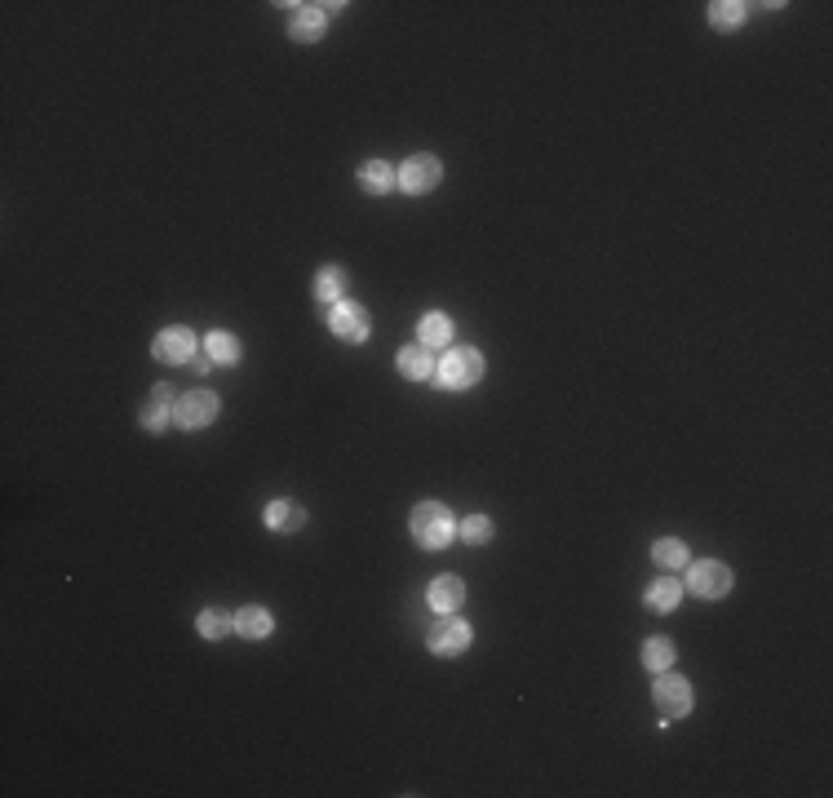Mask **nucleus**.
I'll list each match as a JSON object with an SVG mask.
<instances>
[{"label":"nucleus","mask_w":833,"mask_h":798,"mask_svg":"<svg viewBox=\"0 0 833 798\" xmlns=\"http://www.w3.org/2000/svg\"><path fill=\"white\" fill-rule=\"evenodd\" d=\"M479 377H483V355L475 346H448L444 360L435 364V382L444 391H470V386H479Z\"/></svg>","instance_id":"f257e3e1"},{"label":"nucleus","mask_w":833,"mask_h":798,"mask_svg":"<svg viewBox=\"0 0 833 798\" xmlns=\"http://www.w3.org/2000/svg\"><path fill=\"white\" fill-rule=\"evenodd\" d=\"M408 532H413V541L421 550H444L452 541V532H457V524H452L448 506H439V501H421V506L413 510V519H408Z\"/></svg>","instance_id":"f03ea898"},{"label":"nucleus","mask_w":833,"mask_h":798,"mask_svg":"<svg viewBox=\"0 0 833 798\" xmlns=\"http://www.w3.org/2000/svg\"><path fill=\"white\" fill-rule=\"evenodd\" d=\"M732 581H736V572L723 564V559H687V581H683V590H692L696 599H727L732 595Z\"/></svg>","instance_id":"7ed1b4c3"},{"label":"nucleus","mask_w":833,"mask_h":798,"mask_svg":"<svg viewBox=\"0 0 833 798\" xmlns=\"http://www.w3.org/2000/svg\"><path fill=\"white\" fill-rule=\"evenodd\" d=\"M652 701H656V710H661V728L674 719H687V714H692V683H687L683 674L661 670L652 683Z\"/></svg>","instance_id":"20e7f679"},{"label":"nucleus","mask_w":833,"mask_h":798,"mask_svg":"<svg viewBox=\"0 0 833 798\" xmlns=\"http://www.w3.org/2000/svg\"><path fill=\"white\" fill-rule=\"evenodd\" d=\"M426 648L435 652V657H461V652L470 648V626L457 617V612H439L435 621L426 626Z\"/></svg>","instance_id":"39448f33"},{"label":"nucleus","mask_w":833,"mask_h":798,"mask_svg":"<svg viewBox=\"0 0 833 798\" xmlns=\"http://www.w3.org/2000/svg\"><path fill=\"white\" fill-rule=\"evenodd\" d=\"M395 173H399V191H408V196H430V191L444 182V165H439V156H430V151L408 156Z\"/></svg>","instance_id":"423d86ee"},{"label":"nucleus","mask_w":833,"mask_h":798,"mask_svg":"<svg viewBox=\"0 0 833 798\" xmlns=\"http://www.w3.org/2000/svg\"><path fill=\"white\" fill-rule=\"evenodd\" d=\"M328 329H333V337H342V342L364 346V342H368V333H373V320H368L364 306L346 298V302L328 306Z\"/></svg>","instance_id":"0eeeda50"},{"label":"nucleus","mask_w":833,"mask_h":798,"mask_svg":"<svg viewBox=\"0 0 833 798\" xmlns=\"http://www.w3.org/2000/svg\"><path fill=\"white\" fill-rule=\"evenodd\" d=\"M151 355H156L160 364H191L200 360V342H195L191 329H182V324H173V329H160L156 342H151Z\"/></svg>","instance_id":"6e6552de"},{"label":"nucleus","mask_w":833,"mask_h":798,"mask_svg":"<svg viewBox=\"0 0 833 798\" xmlns=\"http://www.w3.org/2000/svg\"><path fill=\"white\" fill-rule=\"evenodd\" d=\"M218 413H222L218 395H213V391H191V395H182L178 404H173V426H178V431H200V426H209Z\"/></svg>","instance_id":"1a4fd4ad"},{"label":"nucleus","mask_w":833,"mask_h":798,"mask_svg":"<svg viewBox=\"0 0 833 798\" xmlns=\"http://www.w3.org/2000/svg\"><path fill=\"white\" fill-rule=\"evenodd\" d=\"M289 9V40H297V45H315V40L324 36V27H328V14L320 5H284Z\"/></svg>","instance_id":"9d476101"},{"label":"nucleus","mask_w":833,"mask_h":798,"mask_svg":"<svg viewBox=\"0 0 833 798\" xmlns=\"http://www.w3.org/2000/svg\"><path fill=\"white\" fill-rule=\"evenodd\" d=\"M173 404H178V399H173L169 386H164V382H160V386H151V399H147V408L138 413V426H142L147 435H160L164 426L173 422Z\"/></svg>","instance_id":"9b49d317"},{"label":"nucleus","mask_w":833,"mask_h":798,"mask_svg":"<svg viewBox=\"0 0 833 798\" xmlns=\"http://www.w3.org/2000/svg\"><path fill=\"white\" fill-rule=\"evenodd\" d=\"M435 355H430V346H421V342H413V346H404V351L395 355V368H399V377H408V382H430L435 377Z\"/></svg>","instance_id":"f8f14e48"},{"label":"nucleus","mask_w":833,"mask_h":798,"mask_svg":"<svg viewBox=\"0 0 833 798\" xmlns=\"http://www.w3.org/2000/svg\"><path fill=\"white\" fill-rule=\"evenodd\" d=\"M426 603H430L435 612H461V603H466V581L452 577V572H444V577L430 581Z\"/></svg>","instance_id":"ddd939ff"},{"label":"nucleus","mask_w":833,"mask_h":798,"mask_svg":"<svg viewBox=\"0 0 833 798\" xmlns=\"http://www.w3.org/2000/svg\"><path fill=\"white\" fill-rule=\"evenodd\" d=\"M262 524L271 532H302L306 528V510L297 506V501H289V497H275L271 506L262 510Z\"/></svg>","instance_id":"4468645a"},{"label":"nucleus","mask_w":833,"mask_h":798,"mask_svg":"<svg viewBox=\"0 0 833 798\" xmlns=\"http://www.w3.org/2000/svg\"><path fill=\"white\" fill-rule=\"evenodd\" d=\"M346 289H351V275H346L342 266H320V271H315V284H311L315 302L337 306V302H346Z\"/></svg>","instance_id":"2eb2a0df"},{"label":"nucleus","mask_w":833,"mask_h":798,"mask_svg":"<svg viewBox=\"0 0 833 798\" xmlns=\"http://www.w3.org/2000/svg\"><path fill=\"white\" fill-rule=\"evenodd\" d=\"M355 182L368 191V196H386V191L399 187V173L386 165V160H364V165L355 169Z\"/></svg>","instance_id":"dca6fc26"},{"label":"nucleus","mask_w":833,"mask_h":798,"mask_svg":"<svg viewBox=\"0 0 833 798\" xmlns=\"http://www.w3.org/2000/svg\"><path fill=\"white\" fill-rule=\"evenodd\" d=\"M235 634H240V639H271V634H275V612H266L262 603H249V608L235 612Z\"/></svg>","instance_id":"f3484780"},{"label":"nucleus","mask_w":833,"mask_h":798,"mask_svg":"<svg viewBox=\"0 0 833 798\" xmlns=\"http://www.w3.org/2000/svg\"><path fill=\"white\" fill-rule=\"evenodd\" d=\"M678 599H683V581L670 577V572H665V577H656L652 586L643 590L647 612H674V608H678Z\"/></svg>","instance_id":"a211bd4d"},{"label":"nucleus","mask_w":833,"mask_h":798,"mask_svg":"<svg viewBox=\"0 0 833 798\" xmlns=\"http://www.w3.org/2000/svg\"><path fill=\"white\" fill-rule=\"evenodd\" d=\"M452 320L444 311H426L421 315V324H417V342L421 346H430V351H435V346H452Z\"/></svg>","instance_id":"6ab92c4d"},{"label":"nucleus","mask_w":833,"mask_h":798,"mask_svg":"<svg viewBox=\"0 0 833 798\" xmlns=\"http://www.w3.org/2000/svg\"><path fill=\"white\" fill-rule=\"evenodd\" d=\"M195 630H200V639L209 643H222L235 634V612H222V608H204L200 617H195Z\"/></svg>","instance_id":"aec40b11"},{"label":"nucleus","mask_w":833,"mask_h":798,"mask_svg":"<svg viewBox=\"0 0 833 798\" xmlns=\"http://www.w3.org/2000/svg\"><path fill=\"white\" fill-rule=\"evenodd\" d=\"M652 564L661 568V572H678V568H687V546L678 537H661V541H652Z\"/></svg>","instance_id":"412c9836"},{"label":"nucleus","mask_w":833,"mask_h":798,"mask_svg":"<svg viewBox=\"0 0 833 798\" xmlns=\"http://www.w3.org/2000/svg\"><path fill=\"white\" fill-rule=\"evenodd\" d=\"M745 9L749 5H740V0H714V5H709V27H714V32H736V27L745 23Z\"/></svg>","instance_id":"4be33fe9"},{"label":"nucleus","mask_w":833,"mask_h":798,"mask_svg":"<svg viewBox=\"0 0 833 798\" xmlns=\"http://www.w3.org/2000/svg\"><path fill=\"white\" fill-rule=\"evenodd\" d=\"M204 355H209V364H240L244 351H240V342H235L231 333L218 329V333L204 337Z\"/></svg>","instance_id":"5701e85b"},{"label":"nucleus","mask_w":833,"mask_h":798,"mask_svg":"<svg viewBox=\"0 0 833 798\" xmlns=\"http://www.w3.org/2000/svg\"><path fill=\"white\" fill-rule=\"evenodd\" d=\"M678 657V648H674V639H665V634H656V639H647L643 643V665L652 674H661V670H670Z\"/></svg>","instance_id":"b1692460"},{"label":"nucleus","mask_w":833,"mask_h":798,"mask_svg":"<svg viewBox=\"0 0 833 798\" xmlns=\"http://www.w3.org/2000/svg\"><path fill=\"white\" fill-rule=\"evenodd\" d=\"M492 532H497V528H492L488 515H470V519H461V524H457V537L466 541V546H488Z\"/></svg>","instance_id":"393cba45"}]
</instances>
